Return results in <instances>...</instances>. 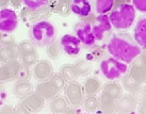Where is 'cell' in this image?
<instances>
[{
  "mask_svg": "<svg viewBox=\"0 0 146 114\" xmlns=\"http://www.w3.org/2000/svg\"><path fill=\"white\" fill-rule=\"evenodd\" d=\"M107 51L111 57L130 64L133 59L141 53V46L128 33H113L106 45Z\"/></svg>",
  "mask_w": 146,
  "mask_h": 114,
  "instance_id": "obj_1",
  "label": "cell"
},
{
  "mask_svg": "<svg viewBox=\"0 0 146 114\" xmlns=\"http://www.w3.org/2000/svg\"><path fill=\"white\" fill-rule=\"evenodd\" d=\"M108 15L112 27L118 31H124L133 25L137 10L128 0H115L113 8Z\"/></svg>",
  "mask_w": 146,
  "mask_h": 114,
  "instance_id": "obj_2",
  "label": "cell"
},
{
  "mask_svg": "<svg viewBox=\"0 0 146 114\" xmlns=\"http://www.w3.org/2000/svg\"><path fill=\"white\" fill-rule=\"evenodd\" d=\"M30 40L37 47H46L57 37V29L47 19L36 21L30 28Z\"/></svg>",
  "mask_w": 146,
  "mask_h": 114,
  "instance_id": "obj_3",
  "label": "cell"
},
{
  "mask_svg": "<svg viewBox=\"0 0 146 114\" xmlns=\"http://www.w3.org/2000/svg\"><path fill=\"white\" fill-rule=\"evenodd\" d=\"M99 68L104 77L107 78L108 80L119 79L128 72L127 64L113 57L102 59L99 64Z\"/></svg>",
  "mask_w": 146,
  "mask_h": 114,
  "instance_id": "obj_4",
  "label": "cell"
},
{
  "mask_svg": "<svg viewBox=\"0 0 146 114\" xmlns=\"http://www.w3.org/2000/svg\"><path fill=\"white\" fill-rule=\"evenodd\" d=\"M90 24L92 27L94 36L96 38V42L105 41L112 35L113 27L111 25L108 14H97V15H95L94 19Z\"/></svg>",
  "mask_w": 146,
  "mask_h": 114,
  "instance_id": "obj_5",
  "label": "cell"
},
{
  "mask_svg": "<svg viewBox=\"0 0 146 114\" xmlns=\"http://www.w3.org/2000/svg\"><path fill=\"white\" fill-rule=\"evenodd\" d=\"M51 13L52 12L49 8V5H45L41 9H30L25 7L21 9L19 17L26 24H34L36 21L49 18Z\"/></svg>",
  "mask_w": 146,
  "mask_h": 114,
  "instance_id": "obj_6",
  "label": "cell"
},
{
  "mask_svg": "<svg viewBox=\"0 0 146 114\" xmlns=\"http://www.w3.org/2000/svg\"><path fill=\"white\" fill-rule=\"evenodd\" d=\"M74 31H75V34L78 37V40L81 43V46H83L85 49L91 48L92 46L96 44V38L93 34L91 24L89 23H85L83 21H79L75 25Z\"/></svg>",
  "mask_w": 146,
  "mask_h": 114,
  "instance_id": "obj_7",
  "label": "cell"
},
{
  "mask_svg": "<svg viewBox=\"0 0 146 114\" xmlns=\"http://www.w3.org/2000/svg\"><path fill=\"white\" fill-rule=\"evenodd\" d=\"M65 97L69 102V105L74 108L82 106V102L84 99V91L82 85L76 81L69 82L65 86Z\"/></svg>",
  "mask_w": 146,
  "mask_h": 114,
  "instance_id": "obj_8",
  "label": "cell"
},
{
  "mask_svg": "<svg viewBox=\"0 0 146 114\" xmlns=\"http://www.w3.org/2000/svg\"><path fill=\"white\" fill-rule=\"evenodd\" d=\"M21 62L18 59H14L0 65V82L8 83L13 80H17L18 72L21 68Z\"/></svg>",
  "mask_w": 146,
  "mask_h": 114,
  "instance_id": "obj_9",
  "label": "cell"
},
{
  "mask_svg": "<svg viewBox=\"0 0 146 114\" xmlns=\"http://www.w3.org/2000/svg\"><path fill=\"white\" fill-rule=\"evenodd\" d=\"M18 26V16L12 9H0V31L13 32Z\"/></svg>",
  "mask_w": 146,
  "mask_h": 114,
  "instance_id": "obj_10",
  "label": "cell"
},
{
  "mask_svg": "<svg viewBox=\"0 0 146 114\" xmlns=\"http://www.w3.org/2000/svg\"><path fill=\"white\" fill-rule=\"evenodd\" d=\"M60 44H61L62 50L68 57L76 58L81 51V43L76 35L64 34L60 40Z\"/></svg>",
  "mask_w": 146,
  "mask_h": 114,
  "instance_id": "obj_11",
  "label": "cell"
},
{
  "mask_svg": "<svg viewBox=\"0 0 146 114\" xmlns=\"http://www.w3.org/2000/svg\"><path fill=\"white\" fill-rule=\"evenodd\" d=\"M33 77L38 82L48 80L53 74V67L51 63L47 60H38L33 66L32 69Z\"/></svg>",
  "mask_w": 146,
  "mask_h": 114,
  "instance_id": "obj_12",
  "label": "cell"
},
{
  "mask_svg": "<svg viewBox=\"0 0 146 114\" xmlns=\"http://www.w3.org/2000/svg\"><path fill=\"white\" fill-rule=\"evenodd\" d=\"M92 0H72V12L76 14L80 21L93 15Z\"/></svg>",
  "mask_w": 146,
  "mask_h": 114,
  "instance_id": "obj_13",
  "label": "cell"
},
{
  "mask_svg": "<svg viewBox=\"0 0 146 114\" xmlns=\"http://www.w3.org/2000/svg\"><path fill=\"white\" fill-rule=\"evenodd\" d=\"M21 103L27 109L29 113H35V112H40L44 108L45 99L37 92H34V93L32 92L28 96L23 98Z\"/></svg>",
  "mask_w": 146,
  "mask_h": 114,
  "instance_id": "obj_14",
  "label": "cell"
},
{
  "mask_svg": "<svg viewBox=\"0 0 146 114\" xmlns=\"http://www.w3.org/2000/svg\"><path fill=\"white\" fill-rule=\"evenodd\" d=\"M48 5L51 12L61 17H67L72 13V0H49Z\"/></svg>",
  "mask_w": 146,
  "mask_h": 114,
  "instance_id": "obj_15",
  "label": "cell"
},
{
  "mask_svg": "<svg viewBox=\"0 0 146 114\" xmlns=\"http://www.w3.org/2000/svg\"><path fill=\"white\" fill-rule=\"evenodd\" d=\"M36 92L44 98L45 100L46 99L50 100L52 98L57 97L60 93V90L51 81L45 80V81L38 82V84L36 85Z\"/></svg>",
  "mask_w": 146,
  "mask_h": 114,
  "instance_id": "obj_16",
  "label": "cell"
},
{
  "mask_svg": "<svg viewBox=\"0 0 146 114\" xmlns=\"http://www.w3.org/2000/svg\"><path fill=\"white\" fill-rule=\"evenodd\" d=\"M138 106V102L133 99L131 94L121 95L116 99V111L121 113H130L135 110Z\"/></svg>",
  "mask_w": 146,
  "mask_h": 114,
  "instance_id": "obj_17",
  "label": "cell"
},
{
  "mask_svg": "<svg viewBox=\"0 0 146 114\" xmlns=\"http://www.w3.org/2000/svg\"><path fill=\"white\" fill-rule=\"evenodd\" d=\"M21 58V52L18 44L14 43L11 45H1L0 44V63H5L8 61Z\"/></svg>",
  "mask_w": 146,
  "mask_h": 114,
  "instance_id": "obj_18",
  "label": "cell"
},
{
  "mask_svg": "<svg viewBox=\"0 0 146 114\" xmlns=\"http://www.w3.org/2000/svg\"><path fill=\"white\" fill-rule=\"evenodd\" d=\"M133 38L141 48L146 47V15L139 17L133 30Z\"/></svg>",
  "mask_w": 146,
  "mask_h": 114,
  "instance_id": "obj_19",
  "label": "cell"
},
{
  "mask_svg": "<svg viewBox=\"0 0 146 114\" xmlns=\"http://www.w3.org/2000/svg\"><path fill=\"white\" fill-rule=\"evenodd\" d=\"M33 92V85L29 80H17L13 85V94L19 99H23Z\"/></svg>",
  "mask_w": 146,
  "mask_h": 114,
  "instance_id": "obj_20",
  "label": "cell"
},
{
  "mask_svg": "<svg viewBox=\"0 0 146 114\" xmlns=\"http://www.w3.org/2000/svg\"><path fill=\"white\" fill-rule=\"evenodd\" d=\"M69 107V102L67 99L62 96H57V97L50 99V103H49V109L51 112L56 114H62L66 113V111Z\"/></svg>",
  "mask_w": 146,
  "mask_h": 114,
  "instance_id": "obj_21",
  "label": "cell"
},
{
  "mask_svg": "<svg viewBox=\"0 0 146 114\" xmlns=\"http://www.w3.org/2000/svg\"><path fill=\"white\" fill-rule=\"evenodd\" d=\"M102 93L108 95L109 97L113 98V99H117L123 94V85L117 83L116 81H114V80H110L109 82H107L105 85L102 86Z\"/></svg>",
  "mask_w": 146,
  "mask_h": 114,
  "instance_id": "obj_22",
  "label": "cell"
},
{
  "mask_svg": "<svg viewBox=\"0 0 146 114\" xmlns=\"http://www.w3.org/2000/svg\"><path fill=\"white\" fill-rule=\"evenodd\" d=\"M99 109L102 112L108 114L116 112V99H113L108 95L102 93V96L99 98Z\"/></svg>",
  "mask_w": 146,
  "mask_h": 114,
  "instance_id": "obj_23",
  "label": "cell"
},
{
  "mask_svg": "<svg viewBox=\"0 0 146 114\" xmlns=\"http://www.w3.org/2000/svg\"><path fill=\"white\" fill-rule=\"evenodd\" d=\"M102 90V82L96 77H89L84 81L83 91L85 95H97Z\"/></svg>",
  "mask_w": 146,
  "mask_h": 114,
  "instance_id": "obj_24",
  "label": "cell"
},
{
  "mask_svg": "<svg viewBox=\"0 0 146 114\" xmlns=\"http://www.w3.org/2000/svg\"><path fill=\"white\" fill-rule=\"evenodd\" d=\"M78 77H84L92 73V63L88 59H79L73 64Z\"/></svg>",
  "mask_w": 146,
  "mask_h": 114,
  "instance_id": "obj_25",
  "label": "cell"
},
{
  "mask_svg": "<svg viewBox=\"0 0 146 114\" xmlns=\"http://www.w3.org/2000/svg\"><path fill=\"white\" fill-rule=\"evenodd\" d=\"M107 48L102 45H94L91 48H89V54L88 60L89 61H102L105 59Z\"/></svg>",
  "mask_w": 146,
  "mask_h": 114,
  "instance_id": "obj_26",
  "label": "cell"
},
{
  "mask_svg": "<svg viewBox=\"0 0 146 114\" xmlns=\"http://www.w3.org/2000/svg\"><path fill=\"white\" fill-rule=\"evenodd\" d=\"M115 0H94V9L96 14H109Z\"/></svg>",
  "mask_w": 146,
  "mask_h": 114,
  "instance_id": "obj_27",
  "label": "cell"
},
{
  "mask_svg": "<svg viewBox=\"0 0 146 114\" xmlns=\"http://www.w3.org/2000/svg\"><path fill=\"white\" fill-rule=\"evenodd\" d=\"M62 47L60 44V41H52L50 44L46 46V52L51 60H58L62 56Z\"/></svg>",
  "mask_w": 146,
  "mask_h": 114,
  "instance_id": "obj_28",
  "label": "cell"
},
{
  "mask_svg": "<svg viewBox=\"0 0 146 114\" xmlns=\"http://www.w3.org/2000/svg\"><path fill=\"white\" fill-rule=\"evenodd\" d=\"M140 85H142V84H141L129 72H127V73L123 76V89L126 90L127 92L131 93L134 89L139 87Z\"/></svg>",
  "mask_w": 146,
  "mask_h": 114,
  "instance_id": "obj_29",
  "label": "cell"
},
{
  "mask_svg": "<svg viewBox=\"0 0 146 114\" xmlns=\"http://www.w3.org/2000/svg\"><path fill=\"white\" fill-rule=\"evenodd\" d=\"M60 74L64 77L66 82L76 81L78 78V75L74 68L73 64H63L60 67Z\"/></svg>",
  "mask_w": 146,
  "mask_h": 114,
  "instance_id": "obj_30",
  "label": "cell"
},
{
  "mask_svg": "<svg viewBox=\"0 0 146 114\" xmlns=\"http://www.w3.org/2000/svg\"><path fill=\"white\" fill-rule=\"evenodd\" d=\"M82 107L88 112H94L99 108V99L96 95H86L83 99Z\"/></svg>",
  "mask_w": 146,
  "mask_h": 114,
  "instance_id": "obj_31",
  "label": "cell"
},
{
  "mask_svg": "<svg viewBox=\"0 0 146 114\" xmlns=\"http://www.w3.org/2000/svg\"><path fill=\"white\" fill-rule=\"evenodd\" d=\"M132 76H133L137 80H138L141 84L146 83V78H145V66H134L131 65L130 69H128Z\"/></svg>",
  "mask_w": 146,
  "mask_h": 114,
  "instance_id": "obj_32",
  "label": "cell"
},
{
  "mask_svg": "<svg viewBox=\"0 0 146 114\" xmlns=\"http://www.w3.org/2000/svg\"><path fill=\"white\" fill-rule=\"evenodd\" d=\"M40 60V56L37 51H33V52H28L25 53V54H21V62L26 66H34L35 63Z\"/></svg>",
  "mask_w": 146,
  "mask_h": 114,
  "instance_id": "obj_33",
  "label": "cell"
},
{
  "mask_svg": "<svg viewBox=\"0 0 146 114\" xmlns=\"http://www.w3.org/2000/svg\"><path fill=\"white\" fill-rule=\"evenodd\" d=\"M48 80L52 82L53 84L57 86L60 91L65 90V86H66V80H65L64 77H63L60 73H53L52 75L50 76V78H49Z\"/></svg>",
  "mask_w": 146,
  "mask_h": 114,
  "instance_id": "obj_34",
  "label": "cell"
},
{
  "mask_svg": "<svg viewBox=\"0 0 146 114\" xmlns=\"http://www.w3.org/2000/svg\"><path fill=\"white\" fill-rule=\"evenodd\" d=\"M18 48H19V52L21 54L28 52H33V51H36L35 49V45L33 44L32 41H29V40H24L18 44Z\"/></svg>",
  "mask_w": 146,
  "mask_h": 114,
  "instance_id": "obj_35",
  "label": "cell"
},
{
  "mask_svg": "<svg viewBox=\"0 0 146 114\" xmlns=\"http://www.w3.org/2000/svg\"><path fill=\"white\" fill-rule=\"evenodd\" d=\"M130 94H131V96L133 97V99L138 103H141V102L146 100V90L145 87H143L142 85H140L139 87L134 89Z\"/></svg>",
  "mask_w": 146,
  "mask_h": 114,
  "instance_id": "obj_36",
  "label": "cell"
},
{
  "mask_svg": "<svg viewBox=\"0 0 146 114\" xmlns=\"http://www.w3.org/2000/svg\"><path fill=\"white\" fill-rule=\"evenodd\" d=\"M24 4L30 9H41L45 5H48L49 0H23Z\"/></svg>",
  "mask_w": 146,
  "mask_h": 114,
  "instance_id": "obj_37",
  "label": "cell"
},
{
  "mask_svg": "<svg viewBox=\"0 0 146 114\" xmlns=\"http://www.w3.org/2000/svg\"><path fill=\"white\" fill-rule=\"evenodd\" d=\"M31 74H32L31 67L24 65V64L21 63L19 72H18V76H17V80H30Z\"/></svg>",
  "mask_w": 146,
  "mask_h": 114,
  "instance_id": "obj_38",
  "label": "cell"
},
{
  "mask_svg": "<svg viewBox=\"0 0 146 114\" xmlns=\"http://www.w3.org/2000/svg\"><path fill=\"white\" fill-rule=\"evenodd\" d=\"M15 43V37L11 32H2L1 33V38H0V44L1 45H11Z\"/></svg>",
  "mask_w": 146,
  "mask_h": 114,
  "instance_id": "obj_39",
  "label": "cell"
},
{
  "mask_svg": "<svg viewBox=\"0 0 146 114\" xmlns=\"http://www.w3.org/2000/svg\"><path fill=\"white\" fill-rule=\"evenodd\" d=\"M131 3L137 11L146 13V0H131Z\"/></svg>",
  "mask_w": 146,
  "mask_h": 114,
  "instance_id": "obj_40",
  "label": "cell"
},
{
  "mask_svg": "<svg viewBox=\"0 0 146 114\" xmlns=\"http://www.w3.org/2000/svg\"><path fill=\"white\" fill-rule=\"evenodd\" d=\"M13 114L15 113V108H13L10 105H5L0 109V114Z\"/></svg>",
  "mask_w": 146,
  "mask_h": 114,
  "instance_id": "obj_41",
  "label": "cell"
},
{
  "mask_svg": "<svg viewBox=\"0 0 146 114\" xmlns=\"http://www.w3.org/2000/svg\"><path fill=\"white\" fill-rule=\"evenodd\" d=\"M15 113H17V114H27V113H29V112L27 111V109H26V108H25L21 103H19V105L15 108Z\"/></svg>",
  "mask_w": 146,
  "mask_h": 114,
  "instance_id": "obj_42",
  "label": "cell"
},
{
  "mask_svg": "<svg viewBox=\"0 0 146 114\" xmlns=\"http://www.w3.org/2000/svg\"><path fill=\"white\" fill-rule=\"evenodd\" d=\"M23 3H24L23 0H10V4L15 9H19Z\"/></svg>",
  "mask_w": 146,
  "mask_h": 114,
  "instance_id": "obj_43",
  "label": "cell"
},
{
  "mask_svg": "<svg viewBox=\"0 0 146 114\" xmlns=\"http://www.w3.org/2000/svg\"><path fill=\"white\" fill-rule=\"evenodd\" d=\"M10 4V0H0V9L7 8Z\"/></svg>",
  "mask_w": 146,
  "mask_h": 114,
  "instance_id": "obj_44",
  "label": "cell"
},
{
  "mask_svg": "<svg viewBox=\"0 0 146 114\" xmlns=\"http://www.w3.org/2000/svg\"><path fill=\"white\" fill-rule=\"evenodd\" d=\"M141 54L146 59V47H143V48L141 49Z\"/></svg>",
  "mask_w": 146,
  "mask_h": 114,
  "instance_id": "obj_45",
  "label": "cell"
},
{
  "mask_svg": "<svg viewBox=\"0 0 146 114\" xmlns=\"http://www.w3.org/2000/svg\"><path fill=\"white\" fill-rule=\"evenodd\" d=\"M3 91H4V87H3V83H1L0 82V95L3 93Z\"/></svg>",
  "mask_w": 146,
  "mask_h": 114,
  "instance_id": "obj_46",
  "label": "cell"
},
{
  "mask_svg": "<svg viewBox=\"0 0 146 114\" xmlns=\"http://www.w3.org/2000/svg\"><path fill=\"white\" fill-rule=\"evenodd\" d=\"M145 78H146V66H145Z\"/></svg>",
  "mask_w": 146,
  "mask_h": 114,
  "instance_id": "obj_47",
  "label": "cell"
},
{
  "mask_svg": "<svg viewBox=\"0 0 146 114\" xmlns=\"http://www.w3.org/2000/svg\"><path fill=\"white\" fill-rule=\"evenodd\" d=\"M144 87H145V90H146V85H145V86H144Z\"/></svg>",
  "mask_w": 146,
  "mask_h": 114,
  "instance_id": "obj_48",
  "label": "cell"
}]
</instances>
